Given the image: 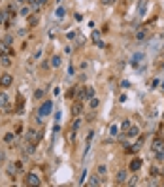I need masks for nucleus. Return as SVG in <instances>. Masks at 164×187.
<instances>
[{
    "label": "nucleus",
    "mask_w": 164,
    "mask_h": 187,
    "mask_svg": "<svg viewBox=\"0 0 164 187\" xmlns=\"http://www.w3.org/2000/svg\"><path fill=\"white\" fill-rule=\"evenodd\" d=\"M26 185L38 187V185H42V178L36 174V172H28V174H26Z\"/></svg>",
    "instance_id": "obj_1"
},
{
    "label": "nucleus",
    "mask_w": 164,
    "mask_h": 187,
    "mask_svg": "<svg viewBox=\"0 0 164 187\" xmlns=\"http://www.w3.org/2000/svg\"><path fill=\"white\" fill-rule=\"evenodd\" d=\"M40 140H42V132L40 131H34V128H28V131H26V142L38 144Z\"/></svg>",
    "instance_id": "obj_2"
},
{
    "label": "nucleus",
    "mask_w": 164,
    "mask_h": 187,
    "mask_svg": "<svg viewBox=\"0 0 164 187\" xmlns=\"http://www.w3.org/2000/svg\"><path fill=\"white\" fill-rule=\"evenodd\" d=\"M160 149H164V138L162 136H155L153 142H151V151L156 153V151H160Z\"/></svg>",
    "instance_id": "obj_3"
},
{
    "label": "nucleus",
    "mask_w": 164,
    "mask_h": 187,
    "mask_svg": "<svg viewBox=\"0 0 164 187\" xmlns=\"http://www.w3.org/2000/svg\"><path fill=\"white\" fill-rule=\"evenodd\" d=\"M11 85H13V76L11 74L6 72V74L0 76V87L2 89H8V87H11Z\"/></svg>",
    "instance_id": "obj_4"
},
{
    "label": "nucleus",
    "mask_w": 164,
    "mask_h": 187,
    "mask_svg": "<svg viewBox=\"0 0 164 187\" xmlns=\"http://www.w3.org/2000/svg\"><path fill=\"white\" fill-rule=\"evenodd\" d=\"M51 112H53V102H51V100H45V102L40 106V113L45 117V116H49Z\"/></svg>",
    "instance_id": "obj_5"
},
{
    "label": "nucleus",
    "mask_w": 164,
    "mask_h": 187,
    "mask_svg": "<svg viewBox=\"0 0 164 187\" xmlns=\"http://www.w3.org/2000/svg\"><path fill=\"white\" fill-rule=\"evenodd\" d=\"M126 179H128V172H126L125 168H121L117 174H115V182L123 185V183H126Z\"/></svg>",
    "instance_id": "obj_6"
},
{
    "label": "nucleus",
    "mask_w": 164,
    "mask_h": 187,
    "mask_svg": "<svg viewBox=\"0 0 164 187\" xmlns=\"http://www.w3.org/2000/svg\"><path fill=\"white\" fill-rule=\"evenodd\" d=\"M125 136H128V138H138V136H140V127L138 125H130L128 131L125 132Z\"/></svg>",
    "instance_id": "obj_7"
},
{
    "label": "nucleus",
    "mask_w": 164,
    "mask_h": 187,
    "mask_svg": "<svg viewBox=\"0 0 164 187\" xmlns=\"http://www.w3.org/2000/svg\"><path fill=\"white\" fill-rule=\"evenodd\" d=\"M0 55H4V57H13V49H11V46L4 44V42H0Z\"/></svg>",
    "instance_id": "obj_8"
},
{
    "label": "nucleus",
    "mask_w": 164,
    "mask_h": 187,
    "mask_svg": "<svg viewBox=\"0 0 164 187\" xmlns=\"http://www.w3.org/2000/svg\"><path fill=\"white\" fill-rule=\"evenodd\" d=\"M141 168V159H138V157H134V159L128 163V170H132V172H138Z\"/></svg>",
    "instance_id": "obj_9"
},
{
    "label": "nucleus",
    "mask_w": 164,
    "mask_h": 187,
    "mask_svg": "<svg viewBox=\"0 0 164 187\" xmlns=\"http://www.w3.org/2000/svg\"><path fill=\"white\" fill-rule=\"evenodd\" d=\"M8 104H10V97L2 91L0 93V108H8Z\"/></svg>",
    "instance_id": "obj_10"
},
{
    "label": "nucleus",
    "mask_w": 164,
    "mask_h": 187,
    "mask_svg": "<svg viewBox=\"0 0 164 187\" xmlns=\"http://www.w3.org/2000/svg\"><path fill=\"white\" fill-rule=\"evenodd\" d=\"M91 38H92V42H94L96 46H100V47L104 46V42H102V38H100V32H98V30H94V32H92V34H91Z\"/></svg>",
    "instance_id": "obj_11"
},
{
    "label": "nucleus",
    "mask_w": 164,
    "mask_h": 187,
    "mask_svg": "<svg viewBox=\"0 0 164 187\" xmlns=\"http://www.w3.org/2000/svg\"><path fill=\"white\" fill-rule=\"evenodd\" d=\"M104 182H102V178L98 176V174H94V176H91L89 178V185H102Z\"/></svg>",
    "instance_id": "obj_12"
},
{
    "label": "nucleus",
    "mask_w": 164,
    "mask_h": 187,
    "mask_svg": "<svg viewBox=\"0 0 164 187\" xmlns=\"http://www.w3.org/2000/svg\"><path fill=\"white\" fill-rule=\"evenodd\" d=\"M60 64H62V57H60V55H53V57H51V66L59 68Z\"/></svg>",
    "instance_id": "obj_13"
},
{
    "label": "nucleus",
    "mask_w": 164,
    "mask_h": 187,
    "mask_svg": "<svg viewBox=\"0 0 164 187\" xmlns=\"http://www.w3.org/2000/svg\"><path fill=\"white\" fill-rule=\"evenodd\" d=\"M34 151H36V144H34V142H26V146H25V153L32 155Z\"/></svg>",
    "instance_id": "obj_14"
},
{
    "label": "nucleus",
    "mask_w": 164,
    "mask_h": 187,
    "mask_svg": "<svg viewBox=\"0 0 164 187\" xmlns=\"http://www.w3.org/2000/svg\"><path fill=\"white\" fill-rule=\"evenodd\" d=\"M141 61H144V53H134L130 62H132V66H136V64H138V62H141Z\"/></svg>",
    "instance_id": "obj_15"
},
{
    "label": "nucleus",
    "mask_w": 164,
    "mask_h": 187,
    "mask_svg": "<svg viewBox=\"0 0 164 187\" xmlns=\"http://www.w3.org/2000/svg\"><path fill=\"white\" fill-rule=\"evenodd\" d=\"M81 110H83L81 102H76V104L72 106V113H74V116H79V113H81Z\"/></svg>",
    "instance_id": "obj_16"
},
{
    "label": "nucleus",
    "mask_w": 164,
    "mask_h": 187,
    "mask_svg": "<svg viewBox=\"0 0 164 187\" xmlns=\"http://www.w3.org/2000/svg\"><path fill=\"white\" fill-rule=\"evenodd\" d=\"M98 106H100V100H98L96 97H92V98L89 100V108H92V110H96Z\"/></svg>",
    "instance_id": "obj_17"
},
{
    "label": "nucleus",
    "mask_w": 164,
    "mask_h": 187,
    "mask_svg": "<svg viewBox=\"0 0 164 187\" xmlns=\"http://www.w3.org/2000/svg\"><path fill=\"white\" fill-rule=\"evenodd\" d=\"M92 97H94V87H85V98L91 100Z\"/></svg>",
    "instance_id": "obj_18"
},
{
    "label": "nucleus",
    "mask_w": 164,
    "mask_h": 187,
    "mask_svg": "<svg viewBox=\"0 0 164 187\" xmlns=\"http://www.w3.org/2000/svg\"><path fill=\"white\" fill-rule=\"evenodd\" d=\"M13 140H15V134H13V132H6L4 134V142L6 144H11Z\"/></svg>",
    "instance_id": "obj_19"
},
{
    "label": "nucleus",
    "mask_w": 164,
    "mask_h": 187,
    "mask_svg": "<svg viewBox=\"0 0 164 187\" xmlns=\"http://www.w3.org/2000/svg\"><path fill=\"white\" fill-rule=\"evenodd\" d=\"M130 125H132V123H130V119H125L123 123H121V131H123V134L128 131V127H130Z\"/></svg>",
    "instance_id": "obj_20"
},
{
    "label": "nucleus",
    "mask_w": 164,
    "mask_h": 187,
    "mask_svg": "<svg viewBox=\"0 0 164 187\" xmlns=\"http://www.w3.org/2000/svg\"><path fill=\"white\" fill-rule=\"evenodd\" d=\"M96 172H98V176H106V172H108V170H106V166H104V164H98Z\"/></svg>",
    "instance_id": "obj_21"
},
{
    "label": "nucleus",
    "mask_w": 164,
    "mask_h": 187,
    "mask_svg": "<svg viewBox=\"0 0 164 187\" xmlns=\"http://www.w3.org/2000/svg\"><path fill=\"white\" fill-rule=\"evenodd\" d=\"M64 13H66V11H64V8H57V11H55V17L62 19V17H64Z\"/></svg>",
    "instance_id": "obj_22"
},
{
    "label": "nucleus",
    "mask_w": 164,
    "mask_h": 187,
    "mask_svg": "<svg viewBox=\"0 0 164 187\" xmlns=\"http://www.w3.org/2000/svg\"><path fill=\"white\" fill-rule=\"evenodd\" d=\"M0 59H2L0 62H2L4 66H10V64H11V61H10V57H4V55H0Z\"/></svg>",
    "instance_id": "obj_23"
},
{
    "label": "nucleus",
    "mask_w": 164,
    "mask_h": 187,
    "mask_svg": "<svg viewBox=\"0 0 164 187\" xmlns=\"http://www.w3.org/2000/svg\"><path fill=\"white\" fill-rule=\"evenodd\" d=\"M145 36H147V30H140L136 32V40H145Z\"/></svg>",
    "instance_id": "obj_24"
},
{
    "label": "nucleus",
    "mask_w": 164,
    "mask_h": 187,
    "mask_svg": "<svg viewBox=\"0 0 164 187\" xmlns=\"http://www.w3.org/2000/svg\"><path fill=\"white\" fill-rule=\"evenodd\" d=\"M117 132H119V125H111L110 134H111V136H117Z\"/></svg>",
    "instance_id": "obj_25"
},
{
    "label": "nucleus",
    "mask_w": 164,
    "mask_h": 187,
    "mask_svg": "<svg viewBox=\"0 0 164 187\" xmlns=\"http://www.w3.org/2000/svg\"><path fill=\"white\" fill-rule=\"evenodd\" d=\"M47 2H49V0H38V2H36V4H34V8H36V10H40V8H42V6H45Z\"/></svg>",
    "instance_id": "obj_26"
},
{
    "label": "nucleus",
    "mask_w": 164,
    "mask_h": 187,
    "mask_svg": "<svg viewBox=\"0 0 164 187\" xmlns=\"http://www.w3.org/2000/svg\"><path fill=\"white\" fill-rule=\"evenodd\" d=\"M155 157H156V161H164V149L156 151V153H155Z\"/></svg>",
    "instance_id": "obj_27"
},
{
    "label": "nucleus",
    "mask_w": 164,
    "mask_h": 187,
    "mask_svg": "<svg viewBox=\"0 0 164 187\" xmlns=\"http://www.w3.org/2000/svg\"><path fill=\"white\" fill-rule=\"evenodd\" d=\"M6 15H8V11L0 10V25H4V21H6Z\"/></svg>",
    "instance_id": "obj_28"
},
{
    "label": "nucleus",
    "mask_w": 164,
    "mask_h": 187,
    "mask_svg": "<svg viewBox=\"0 0 164 187\" xmlns=\"http://www.w3.org/2000/svg\"><path fill=\"white\" fill-rule=\"evenodd\" d=\"M2 42H4V44H8V46H13V38H11V36H10V34H8V36H6V38H4Z\"/></svg>",
    "instance_id": "obj_29"
},
{
    "label": "nucleus",
    "mask_w": 164,
    "mask_h": 187,
    "mask_svg": "<svg viewBox=\"0 0 164 187\" xmlns=\"http://www.w3.org/2000/svg\"><path fill=\"white\" fill-rule=\"evenodd\" d=\"M136 179H138L136 176H134V178H128V179H126V185H136Z\"/></svg>",
    "instance_id": "obj_30"
},
{
    "label": "nucleus",
    "mask_w": 164,
    "mask_h": 187,
    "mask_svg": "<svg viewBox=\"0 0 164 187\" xmlns=\"http://www.w3.org/2000/svg\"><path fill=\"white\" fill-rule=\"evenodd\" d=\"M21 15L28 17V15H30V8H23V10H21Z\"/></svg>",
    "instance_id": "obj_31"
},
{
    "label": "nucleus",
    "mask_w": 164,
    "mask_h": 187,
    "mask_svg": "<svg viewBox=\"0 0 164 187\" xmlns=\"http://www.w3.org/2000/svg\"><path fill=\"white\" fill-rule=\"evenodd\" d=\"M34 97H36V98H42V97H44V89H36V93H34Z\"/></svg>",
    "instance_id": "obj_32"
},
{
    "label": "nucleus",
    "mask_w": 164,
    "mask_h": 187,
    "mask_svg": "<svg viewBox=\"0 0 164 187\" xmlns=\"http://www.w3.org/2000/svg\"><path fill=\"white\" fill-rule=\"evenodd\" d=\"M92 138H94V131H91V132H89V136H87V140H85V142L91 144V142H92Z\"/></svg>",
    "instance_id": "obj_33"
},
{
    "label": "nucleus",
    "mask_w": 164,
    "mask_h": 187,
    "mask_svg": "<svg viewBox=\"0 0 164 187\" xmlns=\"http://www.w3.org/2000/svg\"><path fill=\"white\" fill-rule=\"evenodd\" d=\"M100 2H102L104 6H111V4H115V0H100Z\"/></svg>",
    "instance_id": "obj_34"
},
{
    "label": "nucleus",
    "mask_w": 164,
    "mask_h": 187,
    "mask_svg": "<svg viewBox=\"0 0 164 187\" xmlns=\"http://www.w3.org/2000/svg\"><path fill=\"white\" fill-rule=\"evenodd\" d=\"M74 74H76V68L70 64V66H68V76H74Z\"/></svg>",
    "instance_id": "obj_35"
},
{
    "label": "nucleus",
    "mask_w": 164,
    "mask_h": 187,
    "mask_svg": "<svg viewBox=\"0 0 164 187\" xmlns=\"http://www.w3.org/2000/svg\"><path fill=\"white\" fill-rule=\"evenodd\" d=\"M85 176H87V172L83 170V172H81V179H79V183H83V182H85Z\"/></svg>",
    "instance_id": "obj_36"
},
{
    "label": "nucleus",
    "mask_w": 164,
    "mask_h": 187,
    "mask_svg": "<svg viewBox=\"0 0 164 187\" xmlns=\"http://www.w3.org/2000/svg\"><path fill=\"white\" fill-rule=\"evenodd\" d=\"M2 161H4V155H2V151H0V164H2Z\"/></svg>",
    "instance_id": "obj_37"
},
{
    "label": "nucleus",
    "mask_w": 164,
    "mask_h": 187,
    "mask_svg": "<svg viewBox=\"0 0 164 187\" xmlns=\"http://www.w3.org/2000/svg\"><path fill=\"white\" fill-rule=\"evenodd\" d=\"M28 2H30V4H36V0H28Z\"/></svg>",
    "instance_id": "obj_38"
},
{
    "label": "nucleus",
    "mask_w": 164,
    "mask_h": 187,
    "mask_svg": "<svg viewBox=\"0 0 164 187\" xmlns=\"http://www.w3.org/2000/svg\"><path fill=\"white\" fill-rule=\"evenodd\" d=\"M19 2H21V4H25V2H26V0H19Z\"/></svg>",
    "instance_id": "obj_39"
},
{
    "label": "nucleus",
    "mask_w": 164,
    "mask_h": 187,
    "mask_svg": "<svg viewBox=\"0 0 164 187\" xmlns=\"http://www.w3.org/2000/svg\"><path fill=\"white\" fill-rule=\"evenodd\" d=\"M162 89H164V83H162Z\"/></svg>",
    "instance_id": "obj_40"
},
{
    "label": "nucleus",
    "mask_w": 164,
    "mask_h": 187,
    "mask_svg": "<svg viewBox=\"0 0 164 187\" xmlns=\"http://www.w3.org/2000/svg\"><path fill=\"white\" fill-rule=\"evenodd\" d=\"M59 2H60V0H59Z\"/></svg>",
    "instance_id": "obj_41"
}]
</instances>
